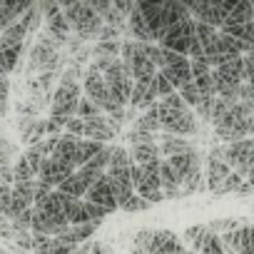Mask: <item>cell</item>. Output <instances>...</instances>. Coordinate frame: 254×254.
<instances>
[{
	"label": "cell",
	"mask_w": 254,
	"mask_h": 254,
	"mask_svg": "<svg viewBox=\"0 0 254 254\" xmlns=\"http://www.w3.org/2000/svg\"><path fill=\"white\" fill-rule=\"evenodd\" d=\"M80 70L77 67H70L67 72H63L60 77V87L55 90L53 95V110H50V117L55 120H72L75 112H77V102H80Z\"/></svg>",
	"instance_id": "6da1fadb"
},
{
	"label": "cell",
	"mask_w": 254,
	"mask_h": 254,
	"mask_svg": "<svg viewBox=\"0 0 254 254\" xmlns=\"http://www.w3.org/2000/svg\"><path fill=\"white\" fill-rule=\"evenodd\" d=\"M105 77V85H107V92H110V100L117 110H125V105H130V95H132V87H135V80H132V72L125 67V63L117 58L107 65V70L102 72Z\"/></svg>",
	"instance_id": "7a4b0ae2"
},
{
	"label": "cell",
	"mask_w": 254,
	"mask_h": 254,
	"mask_svg": "<svg viewBox=\"0 0 254 254\" xmlns=\"http://www.w3.org/2000/svg\"><path fill=\"white\" fill-rule=\"evenodd\" d=\"M157 110V120H160V132L162 135H175V137H192L197 132V117L194 112L187 110H175V107H165L162 102L155 105Z\"/></svg>",
	"instance_id": "3957f363"
},
{
	"label": "cell",
	"mask_w": 254,
	"mask_h": 254,
	"mask_svg": "<svg viewBox=\"0 0 254 254\" xmlns=\"http://www.w3.org/2000/svg\"><path fill=\"white\" fill-rule=\"evenodd\" d=\"M63 15H65L70 30H75L80 38H95L105 28V20L87 3H67V5H63Z\"/></svg>",
	"instance_id": "277c9868"
},
{
	"label": "cell",
	"mask_w": 254,
	"mask_h": 254,
	"mask_svg": "<svg viewBox=\"0 0 254 254\" xmlns=\"http://www.w3.org/2000/svg\"><path fill=\"white\" fill-rule=\"evenodd\" d=\"M160 162H150L145 167L140 165H132V185H135V194L147 199L150 204L155 202H162L165 194H162V187H160Z\"/></svg>",
	"instance_id": "5b68a950"
},
{
	"label": "cell",
	"mask_w": 254,
	"mask_h": 254,
	"mask_svg": "<svg viewBox=\"0 0 254 254\" xmlns=\"http://www.w3.org/2000/svg\"><path fill=\"white\" fill-rule=\"evenodd\" d=\"M82 92H85V97L90 100V102H95L102 112H107V115H120V112H125V110H117L115 105H112V100H110V92H107V85H105V77H102V72L100 70H95L92 65H90V70L82 75Z\"/></svg>",
	"instance_id": "8992f818"
},
{
	"label": "cell",
	"mask_w": 254,
	"mask_h": 254,
	"mask_svg": "<svg viewBox=\"0 0 254 254\" xmlns=\"http://www.w3.org/2000/svg\"><path fill=\"white\" fill-rule=\"evenodd\" d=\"M194 30H197V23H194L192 15H190V18H185L182 23H177L175 28H170L157 45L165 48V50H170V53H177V55H185V58H187L192 43L197 40V33H194Z\"/></svg>",
	"instance_id": "52a82bcc"
},
{
	"label": "cell",
	"mask_w": 254,
	"mask_h": 254,
	"mask_svg": "<svg viewBox=\"0 0 254 254\" xmlns=\"http://www.w3.org/2000/svg\"><path fill=\"white\" fill-rule=\"evenodd\" d=\"M222 160L229 165L232 172H237V175H242V177L247 180L249 167H252V162H254V137H247V140L224 145V147H222Z\"/></svg>",
	"instance_id": "ba28073f"
},
{
	"label": "cell",
	"mask_w": 254,
	"mask_h": 254,
	"mask_svg": "<svg viewBox=\"0 0 254 254\" xmlns=\"http://www.w3.org/2000/svg\"><path fill=\"white\" fill-rule=\"evenodd\" d=\"M160 72L170 80V85L175 90L185 87L187 82H192V67H190V58L185 55H177V53H170L162 48V67Z\"/></svg>",
	"instance_id": "9c48e42d"
},
{
	"label": "cell",
	"mask_w": 254,
	"mask_h": 254,
	"mask_svg": "<svg viewBox=\"0 0 254 254\" xmlns=\"http://www.w3.org/2000/svg\"><path fill=\"white\" fill-rule=\"evenodd\" d=\"M185 5H187V10H190L194 23H204V25H209L214 30H222L224 15L219 10L217 0H194V3H185Z\"/></svg>",
	"instance_id": "30bf717a"
},
{
	"label": "cell",
	"mask_w": 254,
	"mask_h": 254,
	"mask_svg": "<svg viewBox=\"0 0 254 254\" xmlns=\"http://www.w3.org/2000/svg\"><path fill=\"white\" fill-rule=\"evenodd\" d=\"M229 175H232V170H229V165L222 160V147L212 150L209 157H207V175H204L207 190H209V192H217L219 185H222Z\"/></svg>",
	"instance_id": "8fae6325"
},
{
	"label": "cell",
	"mask_w": 254,
	"mask_h": 254,
	"mask_svg": "<svg viewBox=\"0 0 254 254\" xmlns=\"http://www.w3.org/2000/svg\"><path fill=\"white\" fill-rule=\"evenodd\" d=\"M85 202H92V204L102 207L107 214H112V212H117V209H120V207H117V199H115V192H112V185H110V180H107V175H105V177H100V180L87 190Z\"/></svg>",
	"instance_id": "7c38bea8"
},
{
	"label": "cell",
	"mask_w": 254,
	"mask_h": 254,
	"mask_svg": "<svg viewBox=\"0 0 254 254\" xmlns=\"http://www.w3.org/2000/svg\"><path fill=\"white\" fill-rule=\"evenodd\" d=\"M182 252H185V244L175 232H170V229L152 232L150 244H147V254H182Z\"/></svg>",
	"instance_id": "4fadbf2b"
},
{
	"label": "cell",
	"mask_w": 254,
	"mask_h": 254,
	"mask_svg": "<svg viewBox=\"0 0 254 254\" xmlns=\"http://www.w3.org/2000/svg\"><path fill=\"white\" fill-rule=\"evenodd\" d=\"M75 170L70 167V165H63V162H58V160H53V157H48L45 162H43V167H40V175H38V180L40 182H45L50 190H58L70 175H72Z\"/></svg>",
	"instance_id": "5bb4252c"
},
{
	"label": "cell",
	"mask_w": 254,
	"mask_h": 254,
	"mask_svg": "<svg viewBox=\"0 0 254 254\" xmlns=\"http://www.w3.org/2000/svg\"><path fill=\"white\" fill-rule=\"evenodd\" d=\"M112 137H115V127L110 125V120L105 115L85 120V137L82 140H92V142L107 145V140H112Z\"/></svg>",
	"instance_id": "9a60e30c"
},
{
	"label": "cell",
	"mask_w": 254,
	"mask_h": 254,
	"mask_svg": "<svg viewBox=\"0 0 254 254\" xmlns=\"http://www.w3.org/2000/svg\"><path fill=\"white\" fill-rule=\"evenodd\" d=\"M130 105L135 110H150L152 105H157L155 80H135V87H132V95H130Z\"/></svg>",
	"instance_id": "2e32d148"
},
{
	"label": "cell",
	"mask_w": 254,
	"mask_h": 254,
	"mask_svg": "<svg viewBox=\"0 0 254 254\" xmlns=\"http://www.w3.org/2000/svg\"><path fill=\"white\" fill-rule=\"evenodd\" d=\"M77 142H80L77 137L63 132V135L55 140V147H53L50 157L58 160V162H63V165H70V167L75 170V150H77Z\"/></svg>",
	"instance_id": "e0dca14e"
},
{
	"label": "cell",
	"mask_w": 254,
	"mask_h": 254,
	"mask_svg": "<svg viewBox=\"0 0 254 254\" xmlns=\"http://www.w3.org/2000/svg\"><path fill=\"white\" fill-rule=\"evenodd\" d=\"M157 147H160V155H162V160L197 150V147H194L190 140H185V137H175V135H160V142H157Z\"/></svg>",
	"instance_id": "ac0fdd59"
},
{
	"label": "cell",
	"mask_w": 254,
	"mask_h": 254,
	"mask_svg": "<svg viewBox=\"0 0 254 254\" xmlns=\"http://www.w3.org/2000/svg\"><path fill=\"white\" fill-rule=\"evenodd\" d=\"M160 187H162L165 199L182 197V182L177 180V175L172 172V167L167 165V160H162V162H160Z\"/></svg>",
	"instance_id": "d6986e66"
},
{
	"label": "cell",
	"mask_w": 254,
	"mask_h": 254,
	"mask_svg": "<svg viewBox=\"0 0 254 254\" xmlns=\"http://www.w3.org/2000/svg\"><path fill=\"white\" fill-rule=\"evenodd\" d=\"M219 33H224V35L239 40V43L244 45V55L254 53V20L247 23V25H224Z\"/></svg>",
	"instance_id": "ffe728a7"
},
{
	"label": "cell",
	"mask_w": 254,
	"mask_h": 254,
	"mask_svg": "<svg viewBox=\"0 0 254 254\" xmlns=\"http://www.w3.org/2000/svg\"><path fill=\"white\" fill-rule=\"evenodd\" d=\"M252 20H254V5L249 3V0H237L234 8L227 15V20H224V25H247Z\"/></svg>",
	"instance_id": "44dd1931"
},
{
	"label": "cell",
	"mask_w": 254,
	"mask_h": 254,
	"mask_svg": "<svg viewBox=\"0 0 254 254\" xmlns=\"http://www.w3.org/2000/svg\"><path fill=\"white\" fill-rule=\"evenodd\" d=\"M87 190H90V187H87V182L77 175V170L58 187V192H63V194H67V197H75V199H85Z\"/></svg>",
	"instance_id": "7402d4cb"
},
{
	"label": "cell",
	"mask_w": 254,
	"mask_h": 254,
	"mask_svg": "<svg viewBox=\"0 0 254 254\" xmlns=\"http://www.w3.org/2000/svg\"><path fill=\"white\" fill-rule=\"evenodd\" d=\"M192 252H194V254H224L222 237L214 234V232H209V227H207V234L192 247Z\"/></svg>",
	"instance_id": "603a6c76"
},
{
	"label": "cell",
	"mask_w": 254,
	"mask_h": 254,
	"mask_svg": "<svg viewBox=\"0 0 254 254\" xmlns=\"http://www.w3.org/2000/svg\"><path fill=\"white\" fill-rule=\"evenodd\" d=\"M105 145H100V142H92V140H80L77 142V150H75V170H80V167H85L100 150H102Z\"/></svg>",
	"instance_id": "cb8c5ba5"
},
{
	"label": "cell",
	"mask_w": 254,
	"mask_h": 254,
	"mask_svg": "<svg viewBox=\"0 0 254 254\" xmlns=\"http://www.w3.org/2000/svg\"><path fill=\"white\" fill-rule=\"evenodd\" d=\"M45 23H48V30H50V33H53L58 40H65V35H67L70 25H67L65 15H63V8H60L58 13H53L50 18H45Z\"/></svg>",
	"instance_id": "d4e9b609"
},
{
	"label": "cell",
	"mask_w": 254,
	"mask_h": 254,
	"mask_svg": "<svg viewBox=\"0 0 254 254\" xmlns=\"http://www.w3.org/2000/svg\"><path fill=\"white\" fill-rule=\"evenodd\" d=\"M20 53H23V45H20V48H8V50L0 53V72H3V75H10V72L18 67Z\"/></svg>",
	"instance_id": "484cf974"
},
{
	"label": "cell",
	"mask_w": 254,
	"mask_h": 254,
	"mask_svg": "<svg viewBox=\"0 0 254 254\" xmlns=\"http://www.w3.org/2000/svg\"><path fill=\"white\" fill-rule=\"evenodd\" d=\"M237 254H254V224L239 227V247Z\"/></svg>",
	"instance_id": "4316f807"
},
{
	"label": "cell",
	"mask_w": 254,
	"mask_h": 254,
	"mask_svg": "<svg viewBox=\"0 0 254 254\" xmlns=\"http://www.w3.org/2000/svg\"><path fill=\"white\" fill-rule=\"evenodd\" d=\"M177 92H180V97L185 100V105H187L190 110H194V107H197V105L202 102V95H199V90H197L194 80H192V82H187L185 87H180Z\"/></svg>",
	"instance_id": "83f0119b"
},
{
	"label": "cell",
	"mask_w": 254,
	"mask_h": 254,
	"mask_svg": "<svg viewBox=\"0 0 254 254\" xmlns=\"http://www.w3.org/2000/svg\"><path fill=\"white\" fill-rule=\"evenodd\" d=\"M100 115H102V110L82 95L80 102H77V112H75V117H80V120H90V117H100Z\"/></svg>",
	"instance_id": "f1b7e54d"
},
{
	"label": "cell",
	"mask_w": 254,
	"mask_h": 254,
	"mask_svg": "<svg viewBox=\"0 0 254 254\" xmlns=\"http://www.w3.org/2000/svg\"><path fill=\"white\" fill-rule=\"evenodd\" d=\"M242 182H244V177L242 175H237V172H232L222 185H219V190L214 192V194H229V192H239V187H242Z\"/></svg>",
	"instance_id": "f546056e"
},
{
	"label": "cell",
	"mask_w": 254,
	"mask_h": 254,
	"mask_svg": "<svg viewBox=\"0 0 254 254\" xmlns=\"http://www.w3.org/2000/svg\"><path fill=\"white\" fill-rule=\"evenodd\" d=\"M150 207H152V204H150L147 199H142V197L132 194V197L127 199V202H125L120 209H122V212H145V209H150Z\"/></svg>",
	"instance_id": "4dcf8cb0"
},
{
	"label": "cell",
	"mask_w": 254,
	"mask_h": 254,
	"mask_svg": "<svg viewBox=\"0 0 254 254\" xmlns=\"http://www.w3.org/2000/svg\"><path fill=\"white\" fill-rule=\"evenodd\" d=\"M155 90H157V100H162V97H170L172 92H177V90L170 85V80H167L162 72H157V75H155Z\"/></svg>",
	"instance_id": "1f68e13d"
},
{
	"label": "cell",
	"mask_w": 254,
	"mask_h": 254,
	"mask_svg": "<svg viewBox=\"0 0 254 254\" xmlns=\"http://www.w3.org/2000/svg\"><path fill=\"white\" fill-rule=\"evenodd\" d=\"M207 234V224H194V227H190V229H185V234H182V244L185 242H190L192 247L202 239Z\"/></svg>",
	"instance_id": "d6a6232c"
},
{
	"label": "cell",
	"mask_w": 254,
	"mask_h": 254,
	"mask_svg": "<svg viewBox=\"0 0 254 254\" xmlns=\"http://www.w3.org/2000/svg\"><path fill=\"white\" fill-rule=\"evenodd\" d=\"M10 199H13V187L0 185V214L3 217H10Z\"/></svg>",
	"instance_id": "836d02e7"
},
{
	"label": "cell",
	"mask_w": 254,
	"mask_h": 254,
	"mask_svg": "<svg viewBox=\"0 0 254 254\" xmlns=\"http://www.w3.org/2000/svg\"><path fill=\"white\" fill-rule=\"evenodd\" d=\"M190 67H192V80H197V77H204V75H209V72H212V67H209L207 58L190 60Z\"/></svg>",
	"instance_id": "e575fe53"
},
{
	"label": "cell",
	"mask_w": 254,
	"mask_h": 254,
	"mask_svg": "<svg viewBox=\"0 0 254 254\" xmlns=\"http://www.w3.org/2000/svg\"><path fill=\"white\" fill-rule=\"evenodd\" d=\"M8 97H10V80L8 75H0V112H5Z\"/></svg>",
	"instance_id": "d590c367"
},
{
	"label": "cell",
	"mask_w": 254,
	"mask_h": 254,
	"mask_svg": "<svg viewBox=\"0 0 254 254\" xmlns=\"http://www.w3.org/2000/svg\"><path fill=\"white\" fill-rule=\"evenodd\" d=\"M182 254H194V252H192V249H185V252H182Z\"/></svg>",
	"instance_id": "8d00e7d4"
},
{
	"label": "cell",
	"mask_w": 254,
	"mask_h": 254,
	"mask_svg": "<svg viewBox=\"0 0 254 254\" xmlns=\"http://www.w3.org/2000/svg\"><path fill=\"white\" fill-rule=\"evenodd\" d=\"M0 254H3V249H0Z\"/></svg>",
	"instance_id": "74e56055"
},
{
	"label": "cell",
	"mask_w": 254,
	"mask_h": 254,
	"mask_svg": "<svg viewBox=\"0 0 254 254\" xmlns=\"http://www.w3.org/2000/svg\"><path fill=\"white\" fill-rule=\"evenodd\" d=\"M3 254H8V252H3Z\"/></svg>",
	"instance_id": "f35d334b"
},
{
	"label": "cell",
	"mask_w": 254,
	"mask_h": 254,
	"mask_svg": "<svg viewBox=\"0 0 254 254\" xmlns=\"http://www.w3.org/2000/svg\"><path fill=\"white\" fill-rule=\"evenodd\" d=\"M252 5H254V3H252Z\"/></svg>",
	"instance_id": "ab89813d"
}]
</instances>
